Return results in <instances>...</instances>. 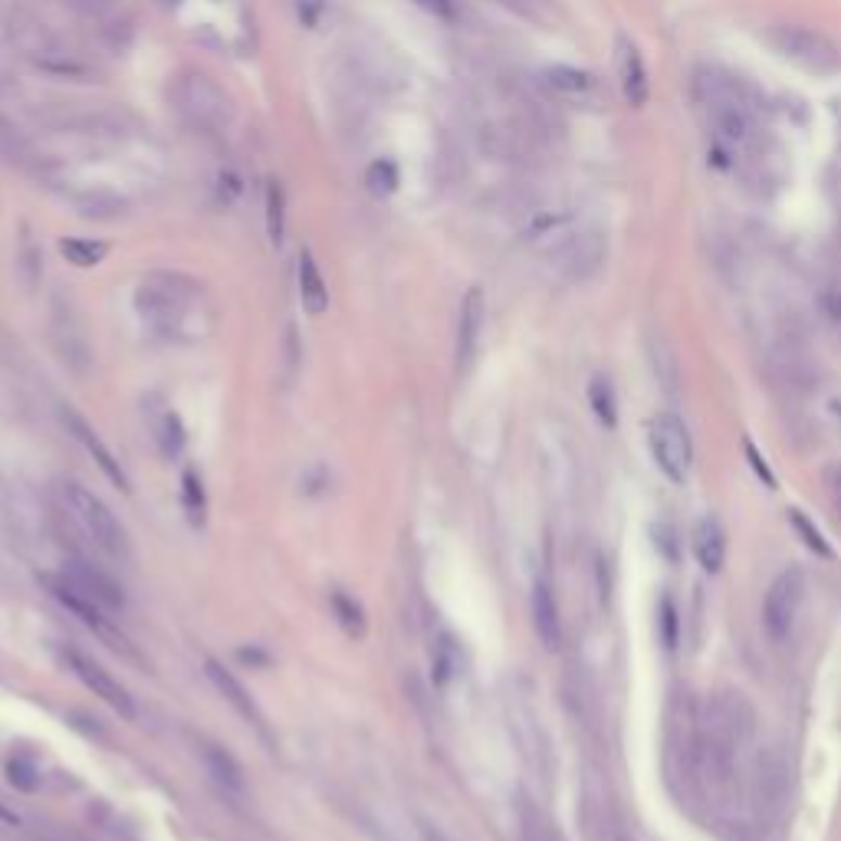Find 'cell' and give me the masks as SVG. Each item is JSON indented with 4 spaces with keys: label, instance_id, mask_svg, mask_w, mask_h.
<instances>
[{
    "label": "cell",
    "instance_id": "16",
    "mask_svg": "<svg viewBox=\"0 0 841 841\" xmlns=\"http://www.w3.org/2000/svg\"><path fill=\"white\" fill-rule=\"evenodd\" d=\"M615 69H619V86H622V95L628 105L641 109L651 95V79H648V66H645V56L641 50L628 40V37H619V56H615Z\"/></svg>",
    "mask_w": 841,
    "mask_h": 841
},
{
    "label": "cell",
    "instance_id": "13",
    "mask_svg": "<svg viewBox=\"0 0 841 841\" xmlns=\"http://www.w3.org/2000/svg\"><path fill=\"white\" fill-rule=\"evenodd\" d=\"M0 162L11 168H21V171H30V175H47V168H50V162L37 152L34 139L4 112H0Z\"/></svg>",
    "mask_w": 841,
    "mask_h": 841
},
{
    "label": "cell",
    "instance_id": "22",
    "mask_svg": "<svg viewBox=\"0 0 841 841\" xmlns=\"http://www.w3.org/2000/svg\"><path fill=\"white\" fill-rule=\"evenodd\" d=\"M204 674H207V680L217 687V693L240 713V716H244V719H260V713H257V703H254V697H251V690L244 687V684H240L220 661H204Z\"/></svg>",
    "mask_w": 841,
    "mask_h": 841
},
{
    "label": "cell",
    "instance_id": "39",
    "mask_svg": "<svg viewBox=\"0 0 841 841\" xmlns=\"http://www.w3.org/2000/svg\"><path fill=\"white\" fill-rule=\"evenodd\" d=\"M418 4H421L428 14L441 17V21H454V17H457V0H418Z\"/></svg>",
    "mask_w": 841,
    "mask_h": 841
},
{
    "label": "cell",
    "instance_id": "32",
    "mask_svg": "<svg viewBox=\"0 0 841 841\" xmlns=\"http://www.w3.org/2000/svg\"><path fill=\"white\" fill-rule=\"evenodd\" d=\"M789 520H792L795 533L802 536V543H805L812 552H818V556L831 559V546H828V543H825V536H821V533H818V530H815V526L805 520V513H802V510H792V513H789Z\"/></svg>",
    "mask_w": 841,
    "mask_h": 841
},
{
    "label": "cell",
    "instance_id": "2",
    "mask_svg": "<svg viewBox=\"0 0 841 841\" xmlns=\"http://www.w3.org/2000/svg\"><path fill=\"white\" fill-rule=\"evenodd\" d=\"M171 105L194 132H224L233 123V99L230 92L204 69H181L171 79Z\"/></svg>",
    "mask_w": 841,
    "mask_h": 841
},
{
    "label": "cell",
    "instance_id": "1",
    "mask_svg": "<svg viewBox=\"0 0 841 841\" xmlns=\"http://www.w3.org/2000/svg\"><path fill=\"white\" fill-rule=\"evenodd\" d=\"M0 34H4L8 47L37 73L73 79V82H89L95 76V63L30 8H21V4L4 8V14H0Z\"/></svg>",
    "mask_w": 841,
    "mask_h": 841
},
{
    "label": "cell",
    "instance_id": "8",
    "mask_svg": "<svg viewBox=\"0 0 841 841\" xmlns=\"http://www.w3.org/2000/svg\"><path fill=\"white\" fill-rule=\"evenodd\" d=\"M802 602H805V572L802 569L779 572L763 598V625L776 645L789 641V635L799 622Z\"/></svg>",
    "mask_w": 841,
    "mask_h": 841
},
{
    "label": "cell",
    "instance_id": "11",
    "mask_svg": "<svg viewBox=\"0 0 841 841\" xmlns=\"http://www.w3.org/2000/svg\"><path fill=\"white\" fill-rule=\"evenodd\" d=\"M606 257H609V240L598 230H582V233L569 237L565 244L556 251V270L572 283H582L591 273H598V267L606 264Z\"/></svg>",
    "mask_w": 841,
    "mask_h": 841
},
{
    "label": "cell",
    "instance_id": "31",
    "mask_svg": "<svg viewBox=\"0 0 841 841\" xmlns=\"http://www.w3.org/2000/svg\"><path fill=\"white\" fill-rule=\"evenodd\" d=\"M181 497H184V510H188V520L191 523H201L204 520V510H207V500H204V484L194 467H188L181 473Z\"/></svg>",
    "mask_w": 841,
    "mask_h": 841
},
{
    "label": "cell",
    "instance_id": "35",
    "mask_svg": "<svg viewBox=\"0 0 841 841\" xmlns=\"http://www.w3.org/2000/svg\"><path fill=\"white\" fill-rule=\"evenodd\" d=\"M395 184H398V171H395L392 162H379V165L369 168V188H372V194H392Z\"/></svg>",
    "mask_w": 841,
    "mask_h": 841
},
{
    "label": "cell",
    "instance_id": "36",
    "mask_svg": "<svg viewBox=\"0 0 841 841\" xmlns=\"http://www.w3.org/2000/svg\"><path fill=\"white\" fill-rule=\"evenodd\" d=\"M494 4H500L520 17H530V21H543L549 11V0H494Z\"/></svg>",
    "mask_w": 841,
    "mask_h": 841
},
{
    "label": "cell",
    "instance_id": "5",
    "mask_svg": "<svg viewBox=\"0 0 841 841\" xmlns=\"http://www.w3.org/2000/svg\"><path fill=\"white\" fill-rule=\"evenodd\" d=\"M191 303H194V286L178 273H152L136 290L139 316L165 335H171L184 322Z\"/></svg>",
    "mask_w": 841,
    "mask_h": 841
},
{
    "label": "cell",
    "instance_id": "15",
    "mask_svg": "<svg viewBox=\"0 0 841 841\" xmlns=\"http://www.w3.org/2000/svg\"><path fill=\"white\" fill-rule=\"evenodd\" d=\"M63 421H66V428H69V434L79 441V447L95 460V467L112 480V484L118 487V490H129V476H126V470H123V463L115 460V454L102 444V437L95 434V428L82 418V415H76L73 408L63 415Z\"/></svg>",
    "mask_w": 841,
    "mask_h": 841
},
{
    "label": "cell",
    "instance_id": "23",
    "mask_svg": "<svg viewBox=\"0 0 841 841\" xmlns=\"http://www.w3.org/2000/svg\"><path fill=\"white\" fill-rule=\"evenodd\" d=\"M50 329H53V342H56V348L63 352V358L66 362H76V366H82L86 358H89V348H86V335L79 332V326H76V319L66 313V309H53V322H50Z\"/></svg>",
    "mask_w": 841,
    "mask_h": 841
},
{
    "label": "cell",
    "instance_id": "26",
    "mask_svg": "<svg viewBox=\"0 0 841 841\" xmlns=\"http://www.w3.org/2000/svg\"><path fill=\"white\" fill-rule=\"evenodd\" d=\"M76 211L86 220H115L126 214V201L109 191H89V194L76 197Z\"/></svg>",
    "mask_w": 841,
    "mask_h": 841
},
{
    "label": "cell",
    "instance_id": "33",
    "mask_svg": "<svg viewBox=\"0 0 841 841\" xmlns=\"http://www.w3.org/2000/svg\"><path fill=\"white\" fill-rule=\"evenodd\" d=\"M821 316L828 319V326L841 335V280H834V283H828L825 290H821Z\"/></svg>",
    "mask_w": 841,
    "mask_h": 841
},
{
    "label": "cell",
    "instance_id": "17",
    "mask_svg": "<svg viewBox=\"0 0 841 841\" xmlns=\"http://www.w3.org/2000/svg\"><path fill=\"white\" fill-rule=\"evenodd\" d=\"M40 582L47 585V591L56 598V602H60L66 612H73L79 622H86V625H92V628H105V609L95 602L92 595H86L66 572H63V575H40Z\"/></svg>",
    "mask_w": 841,
    "mask_h": 841
},
{
    "label": "cell",
    "instance_id": "37",
    "mask_svg": "<svg viewBox=\"0 0 841 841\" xmlns=\"http://www.w3.org/2000/svg\"><path fill=\"white\" fill-rule=\"evenodd\" d=\"M743 447H747V460H750V467L756 470V476H760V480H763V484H766V487L773 490V487H776V476H773V470L766 467V457H763V454H760V450L753 447V441H747Z\"/></svg>",
    "mask_w": 841,
    "mask_h": 841
},
{
    "label": "cell",
    "instance_id": "34",
    "mask_svg": "<svg viewBox=\"0 0 841 841\" xmlns=\"http://www.w3.org/2000/svg\"><path fill=\"white\" fill-rule=\"evenodd\" d=\"M8 776H11V782H14L17 789H24V792H37V789H40V773H37V766H34L30 760H14V763L8 766Z\"/></svg>",
    "mask_w": 841,
    "mask_h": 841
},
{
    "label": "cell",
    "instance_id": "20",
    "mask_svg": "<svg viewBox=\"0 0 841 841\" xmlns=\"http://www.w3.org/2000/svg\"><path fill=\"white\" fill-rule=\"evenodd\" d=\"M533 628L546 651H556L562 645V619H559V602L549 578L533 582Z\"/></svg>",
    "mask_w": 841,
    "mask_h": 841
},
{
    "label": "cell",
    "instance_id": "6",
    "mask_svg": "<svg viewBox=\"0 0 841 841\" xmlns=\"http://www.w3.org/2000/svg\"><path fill=\"white\" fill-rule=\"evenodd\" d=\"M769 43L776 47L779 56L802 66L805 73L831 76V73L841 69L838 47L818 30H808V27H799V24H779V27L769 30Z\"/></svg>",
    "mask_w": 841,
    "mask_h": 841
},
{
    "label": "cell",
    "instance_id": "27",
    "mask_svg": "<svg viewBox=\"0 0 841 841\" xmlns=\"http://www.w3.org/2000/svg\"><path fill=\"white\" fill-rule=\"evenodd\" d=\"M588 405L595 411V418L602 421L606 428L619 424V398H615V385L606 375H595L588 385Z\"/></svg>",
    "mask_w": 841,
    "mask_h": 841
},
{
    "label": "cell",
    "instance_id": "18",
    "mask_svg": "<svg viewBox=\"0 0 841 841\" xmlns=\"http://www.w3.org/2000/svg\"><path fill=\"white\" fill-rule=\"evenodd\" d=\"M63 572H66L86 595H92L105 612H115V609L126 606L123 585H115V578H112L109 572H102L99 565H92V562H86V559H73V562H66Z\"/></svg>",
    "mask_w": 841,
    "mask_h": 841
},
{
    "label": "cell",
    "instance_id": "7",
    "mask_svg": "<svg viewBox=\"0 0 841 841\" xmlns=\"http://www.w3.org/2000/svg\"><path fill=\"white\" fill-rule=\"evenodd\" d=\"M648 444H651V457H654L658 470L671 480V484H684L690 476V463H693V441H690L687 424L674 411H661L651 418Z\"/></svg>",
    "mask_w": 841,
    "mask_h": 841
},
{
    "label": "cell",
    "instance_id": "38",
    "mask_svg": "<svg viewBox=\"0 0 841 841\" xmlns=\"http://www.w3.org/2000/svg\"><path fill=\"white\" fill-rule=\"evenodd\" d=\"M21 257H24V267L30 270V283L40 277V270H43V254H40V247L34 244L30 237H24V251H21Z\"/></svg>",
    "mask_w": 841,
    "mask_h": 841
},
{
    "label": "cell",
    "instance_id": "3",
    "mask_svg": "<svg viewBox=\"0 0 841 841\" xmlns=\"http://www.w3.org/2000/svg\"><path fill=\"white\" fill-rule=\"evenodd\" d=\"M60 494H63L66 513L73 517V523L86 533V539L95 549H102L112 559H126L129 556L126 526L115 520V513L102 504V497H95L89 487H82L79 480H63Z\"/></svg>",
    "mask_w": 841,
    "mask_h": 841
},
{
    "label": "cell",
    "instance_id": "4",
    "mask_svg": "<svg viewBox=\"0 0 841 841\" xmlns=\"http://www.w3.org/2000/svg\"><path fill=\"white\" fill-rule=\"evenodd\" d=\"M40 123L66 132V136H86V139H123L136 129V118L126 109L115 105H92V102H56L40 112Z\"/></svg>",
    "mask_w": 841,
    "mask_h": 841
},
{
    "label": "cell",
    "instance_id": "21",
    "mask_svg": "<svg viewBox=\"0 0 841 841\" xmlns=\"http://www.w3.org/2000/svg\"><path fill=\"white\" fill-rule=\"evenodd\" d=\"M296 286H300L303 309L309 316H322L329 309V286H326V277H322V270H319V264L309 251H303L300 260H296Z\"/></svg>",
    "mask_w": 841,
    "mask_h": 841
},
{
    "label": "cell",
    "instance_id": "12",
    "mask_svg": "<svg viewBox=\"0 0 841 841\" xmlns=\"http://www.w3.org/2000/svg\"><path fill=\"white\" fill-rule=\"evenodd\" d=\"M66 661H69V667H73V674H76L95 697H102L112 710H118V716H126V719L136 716V703H132L129 690L118 684L99 661H92V658H86V654H79V651H69Z\"/></svg>",
    "mask_w": 841,
    "mask_h": 841
},
{
    "label": "cell",
    "instance_id": "19",
    "mask_svg": "<svg viewBox=\"0 0 841 841\" xmlns=\"http://www.w3.org/2000/svg\"><path fill=\"white\" fill-rule=\"evenodd\" d=\"M693 556L700 562V569L706 575H716L727 562V526L716 513L700 517L697 530H693Z\"/></svg>",
    "mask_w": 841,
    "mask_h": 841
},
{
    "label": "cell",
    "instance_id": "40",
    "mask_svg": "<svg viewBox=\"0 0 841 841\" xmlns=\"http://www.w3.org/2000/svg\"><path fill=\"white\" fill-rule=\"evenodd\" d=\"M0 825H4V828H17V815L8 812L4 805H0Z\"/></svg>",
    "mask_w": 841,
    "mask_h": 841
},
{
    "label": "cell",
    "instance_id": "30",
    "mask_svg": "<svg viewBox=\"0 0 841 841\" xmlns=\"http://www.w3.org/2000/svg\"><path fill=\"white\" fill-rule=\"evenodd\" d=\"M332 612H335L339 625L345 628V635H352V638L366 635V615L355 606V598H348L345 591H332Z\"/></svg>",
    "mask_w": 841,
    "mask_h": 841
},
{
    "label": "cell",
    "instance_id": "29",
    "mask_svg": "<svg viewBox=\"0 0 841 841\" xmlns=\"http://www.w3.org/2000/svg\"><path fill=\"white\" fill-rule=\"evenodd\" d=\"M155 441H158V450L168 460H175L184 450L188 437H184V424H181V418L175 411H162V418L155 421Z\"/></svg>",
    "mask_w": 841,
    "mask_h": 841
},
{
    "label": "cell",
    "instance_id": "25",
    "mask_svg": "<svg viewBox=\"0 0 841 841\" xmlns=\"http://www.w3.org/2000/svg\"><path fill=\"white\" fill-rule=\"evenodd\" d=\"M60 254L79 267V270H89V267H99L109 254V247L102 244V240H86V237H66L60 240Z\"/></svg>",
    "mask_w": 841,
    "mask_h": 841
},
{
    "label": "cell",
    "instance_id": "10",
    "mask_svg": "<svg viewBox=\"0 0 841 841\" xmlns=\"http://www.w3.org/2000/svg\"><path fill=\"white\" fill-rule=\"evenodd\" d=\"M63 8L89 21L99 34V40L112 50H126L132 43L136 24L132 14L123 8V0H60Z\"/></svg>",
    "mask_w": 841,
    "mask_h": 841
},
{
    "label": "cell",
    "instance_id": "14",
    "mask_svg": "<svg viewBox=\"0 0 841 841\" xmlns=\"http://www.w3.org/2000/svg\"><path fill=\"white\" fill-rule=\"evenodd\" d=\"M484 316H487V303L484 293L476 286L467 290L463 303H460V319H457V369L467 372L476 358L480 348V332H484Z\"/></svg>",
    "mask_w": 841,
    "mask_h": 841
},
{
    "label": "cell",
    "instance_id": "28",
    "mask_svg": "<svg viewBox=\"0 0 841 841\" xmlns=\"http://www.w3.org/2000/svg\"><path fill=\"white\" fill-rule=\"evenodd\" d=\"M264 207H267V233L273 244H283V233H286V191L280 181H267L264 191Z\"/></svg>",
    "mask_w": 841,
    "mask_h": 841
},
{
    "label": "cell",
    "instance_id": "24",
    "mask_svg": "<svg viewBox=\"0 0 841 841\" xmlns=\"http://www.w3.org/2000/svg\"><path fill=\"white\" fill-rule=\"evenodd\" d=\"M204 763H207V773L214 776V782H217L224 792L244 795V789H247L244 769H240V763H237L224 747H204Z\"/></svg>",
    "mask_w": 841,
    "mask_h": 841
},
{
    "label": "cell",
    "instance_id": "9",
    "mask_svg": "<svg viewBox=\"0 0 841 841\" xmlns=\"http://www.w3.org/2000/svg\"><path fill=\"white\" fill-rule=\"evenodd\" d=\"M539 89L562 105H578V109H602L606 105V89L598 82V76L575 69V66H549L539 73Z\"/></svg>",
    "mask_w": 841,
    "mask_h": 841
}]
</instances>
